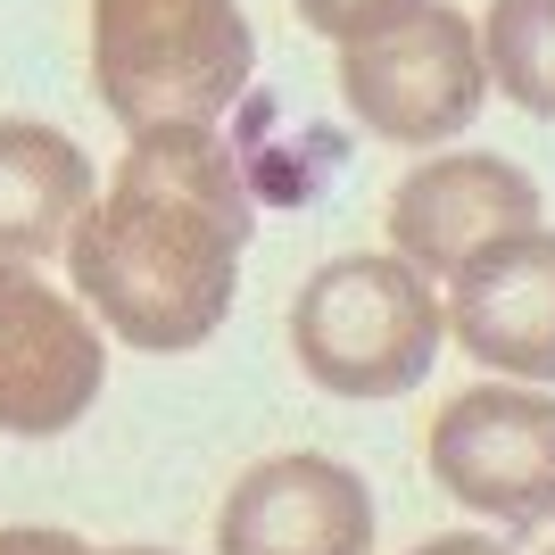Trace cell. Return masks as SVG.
<instances>
[{
	"label": "cell",
	"mask_w": 555,
	"mask_h": 555,
	"mask_svg": "<svg viewBox=\"0 0 555 555\" xmlns=\"http://www.w3.org/2000/svg\"><path fill=\"white\" fill-rule=\"evenodd\" d=\"M249 232L257 208L232 141L216 125H150L116 158L108 191L75 216L59 257L100 332L150 357H183L232 315Z\"/></svg>",
	"instance_id": "obj_1"
},
{
	"label": "cell",
	"mask_w": 555,
	"mask_h": 555,
	"mask_svg": "<svg viewBox=\"0 0 555 555\" xmlns=\"http://www.w3.org/2000/svg\"><path fill=\"white\" fill-rule=\"evenodd\" d=\"M257 67L241 0H92V92L125 133L216 125Z\"/></svg>",
	"instance_id": "obj_2"
},
{
	"label": "cell",
	"mask_w": 555,
	"mask_h": 555,
	"mask_svg": "<svg viewBox=\"0 0 555 555\" xmlns=\"http://www.w3.org/2000/svg\"><path fill=\"white\" fill-rule=\"evenodd\" d=\"M440 340L448 307L431 299V274H415L398 249L332 257L291 299V357L332 398H406L431 382Z\"/></svg>",
	"instance_id": "obj_3"
},
{
	"label": "cell",
	"mask_w": 555,
	"mask_h": 555,
	"mask_svg": "<svg viewBox=\"0 0 555 555\" xmlns=\"http://www.w3.org/2000/svg\"><path fill=\"white\" fill-rule=\"evenodd\" d=\"M489 67H481V34L464 9L448 0H415L390 25H373L357 42H340V100L357 108V125L406 150L464 133L481 116Z\"/></svg>",
	"instance_id": "obj_4"
},
{
	"label": "cell",
	"mask_w": 555,
	"mask_h": 555,
	"mask_svg": "<svg viewBox=\"0 0 555 555\" xmlns=\"http://www.w3.org/2000/svg\"><path fill=\"white\" fill-rule=\"evenodd\" d=\"M431 481L498 522H555V398L522 382L456 390L431 415Z\"/></svg>",
	"instance_id": "obj_5"
},
{
	"label": "cell",
	"mask_w": 555,
	"mask_h": 555,
	"mask_svg": "<svg viewBox=\"0 0 555 555\" xmlns=\"http://www.w3.org/2000/svg\"><path fill=\"white\" fill-rule=\"evenodd\" d=\"M100 382H108L100 324L25 257H0V431L59 440L92 415Z\"/></svg>",
	"instance_id": "obj_6"
},
{
	"label": "cell",
	"mask_w": 555,
	"mask_h": 555,
	"mask_svg": "<svg viewBox=\"0 0 555 555\" xmlns=\"http://www.w3.org/2000/svg\"><path fill=\"white\" fill-rule=\"evenodd\" d=\"M216 555H373V489L340 456L291 448L232 481Z\"/></svg>",
	"instance_id": "obj_7"
},
{
	"label": "cell",
	"mask_w": 555,
	"mask_h": 555,
	"mask_svg": "<svg viewBox=\"0 0 555 555\" xmlns=\"http://www.w3.org/2000/svg\"><path fill=\"white\" fill-rule=\"evenodd\" d=\"M522 224H539V183L498 150L431 158L390 191V249L415 274H456L473 249H489Z\"/></svg>",
	"instance_id": "obj_8"
},
{
	"label": "cell",
	"mask_w": 555,
	"mask_h": 555,
	"mask_svg": "<svg viewBox=\"0 0 555 555\" xmlns=\"http://www.w3.org/2000/svg\"><path fill=\"white\" fill-rule=\"evenodd\" d=\"M448 332L506 382H555V232L522 224L464 257Z\"/></svg>",
	"instance_id": "obj_9"
},
{
	"label": "cell",
	"mask_w": 555,
	"mask_h": 555,
	"mask_svg": "<svg viewBox=\"0 0 555 555\" xmlns=\"http://www.w3.org/2000/svg\"><path fill=\"white\" fill-rule=\"evenodd\" d=\"M92 208V158L34 116H0V257H59Z\"/></svg>",
	"instance_id": "obj_10"
},
{
	"label": "cell",
	"mask_w": 555,
	"mask_h": 555,
	"mask_svg": "<svg viewBox=\"0 0 555 555\" xmlns=\"http://www.w3.org/2000/svg\"><path fill=\"white\" fill-rule=\"evenodd\" d=\"M473 34H481V67L498 75V92L555 125V0H489Z\"/></svg>",
	"instance_id": "obj_11"
},
{
	"label": "cell",
	"mask_w": 555,
	"mask_h": 555,
	"mask_svg": "<svg viewBox=\"0 0 555 555\" xmlns=\"http://www.w3.org/2000/svg\"><path fill=\"white\" fill-rule=\"evenodd\" d=\"M324 42H357V34H373V25H390L398 9H415V0H291Z\"/></svg>",
	"instance_id": "obj_12"
},
{
	"label": "cell",
	"mask_w": 555,
	"mask_h": 555,
	"mask_svg": "<svg viewBox=\"0 0 555 555\" xmlns=\"http://www.w3.org/2000/svg\"><path fill=\"white\" fill-rule=\"evenodd\" d=\"M0 555H92L75 531H0Z\"/></svg>",
	"instance_id": "obj_13"
},
{
	"label": "cell",
	"mask_w": 555,
	"mask_h": 555,
	"mask_svg": "<svg viewBox=\"0 0 555 555\" xmlns=\"http://www.w3.org/2000/svg\"><path fill=\"white\" fill-rule=\"evenodd\" d=\"M415 555H506L498 539H481V531H448V539H423Z\"/></svg>",
	"instance_id": "obj_14"
},
{
	"label": "cell",
	"mask_w": 555,
	"mask_h": 555,
	"mask_svg": "<svg viewBox=\"0 0 555 555\" xmlns=\"http://www.w3.org/2000/svg\"><path fill=\"white\" fill-rule=\"evenodd\" d=\"M108 555H166V547H108Z\"/></svg>",
	"instance_id": "obj_15"
},
{
	"label": "cell",
	"mask_w": 555,
	"mask_h": 555,
	"mask_svg": "<svg viewBox=\"0 0 555 555\" xmlns=\"http://www.w3.org/2000/svg\"><path fill=\"white\" fill-rule=\"evenodd\" d=\"M547 555H555V547H547Z\"/></svg>",
	"instance_id": "obj_16"
}]
</instances>
